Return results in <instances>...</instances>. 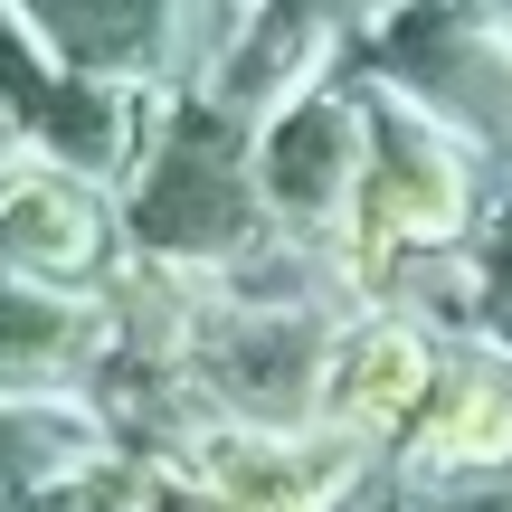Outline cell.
I'll use <instances>...</instances> for the list:
<instances>
[{
    "label": "cell",
    "instance_id": "1",
    "mask_svg": "<svg viewBox=\"0 0 512 512\" xmlns=\"http://www.w3.org/2000/svg\"><path fill=\"white\" fill-rule=\"evenodd\" d=\"M418 399H427V342L399 332V323L361 332V342L332 361V418L342 427H399Z\"/></svg>",
    "mask_w": 512,
    "mask_h": 512
},
{
    "label": "cell",
    "instance_id": "2",
    "mask_svg": "<svg viewBox=\"0 0 512 512\" xmlns=\"http://www.w3.org/2000/svg\"><path fill=\"white\" fill-rule=\"evenodd\" d=\"M427 446H437L446 465H494V456H512V399H503V389H465V399L437 418V437H427Z\"/></svg>",
    "mask_w": 512,
    "mask_h": 512
},
{
    "label": "cell",
    "instance_id": "3",
    "mask_svg": "<svg viewBox=\"0 0 512 512\" xmlns=\"http://www.w3.org/2000/svg\"><path fill=\"white\" fill-rule=\"evenodd\" d=\"M152 512H256L247 494H228V484H171Z\"/></svg>",
    "mask_w": 512,
    "mask_h": 512
}]
</instances>
